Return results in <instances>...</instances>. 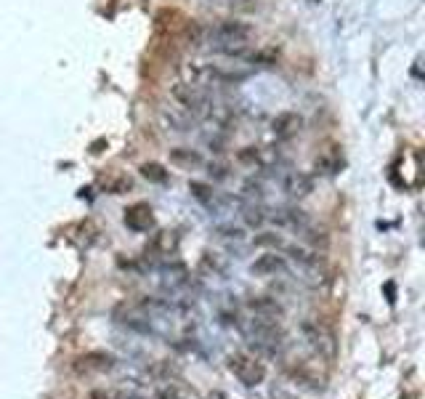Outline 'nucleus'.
Wrapping results in <instances>:
<instances>
[{"label":"nucleus","instance_id":"nucleus-9","mask_svg":"<svg viewBox=\"0 0 425 399\" xmlns=\"http://www.w3.org/2000/svg\"><path fill=\"white\" fill-rule=\"evenodd\" d=\"M250 269L258 277H274V275H285L287 272V261L282 259V256H276V253H266V256H261V259L255 261Z\"/></svg>","mask_w":425,"mask_h":399},{"label":"nucleus","instance_id":"nucleus-4","mask_svg":"<svg viewBox=\"0 0 425 399\" xmlns=\"http://www.w3.org/2000/svg\"><path fill=\"white\" fill-rule=\"evenodd\" d=\"M160 120H162L165 131H170V133H189V131L200 122L189 109H184V106H162Z\"/></svg>","mask_w":425,"mask_h":399},{"label":"nucleus","instance_id":"nucleus-7","mask_svg":"<svg viewBox=\"0 0 425 399\" xmlns=\"http://www.w3.org/2000/svg\"><path fill=\"white\" fill-rule=\"evenodd\" d=\"M274 224L276 226H285V229H292V232H303L311 221H308V216L303 213L301 208H279V210H274Z\"/></svg>","mask_w":425,"mask_h":399},{"label":"nucleus","instance_id":"nucleus-18","mask_svg":"<svg viewBox=\"0 0 425 399\" xmlns=\"http://www.w3.org/2000/svg\"><path fill=\"white\" fill-rule=\"evenodd\" d=\"M263 219H266V216L261 213V208H245V221L250 226H261L263 224Z\"/></svg>","mask_w":425,"mask_h":399},{"label":"nucleus","instance_id":"nucleus-6","mask_svg":"<svg viewBox=\"0 0 425 399\" xmlns=\"http://www.w3.org/2000/svg\"><path fill=\"white\" fill-rule=\"evenodd\" d=\"M168 157L176 168H184V171H200V168H205V157L197 149H191V147H176V149L168 152Z\"/></svg>","mask_w":425,"mask_h":399},{"label":"nucleus","instance_id":"nucleus-2","mask_svg":"<svg viewBox=\"0 0 425 399\" xmlns=\"http://www.w3.org/2000/svg\"><path fill=\"white\" fill-rule=\"evenodd\" d=\"M247 341L250 346H255L263 354H276L279 346H282V333L276 328L274 319H266V317H255L250 319V328H247Z\"/></svg>","mask_w":425,"mask_h":399},{"label":"nucleus","instance_id":"nucleus-12","mask_svg":"<svg viewBox=\"0 0 425 399\" xmlns=\"http://www.w3.org/2000/svg\"><path fill=\"white\" fill-rule=\"evenodd\" d=\"M250 309L255 312V317H266V319H274L276 314H282L279 304L272 301V298H253L250 301Z\"/></svg>","mask_w":425,"mask_h":399},{"label":"nucleus","instance_id":"nucleus-20","mask_svg":"<svg viewBox=\"0 0 425 399\" xmlns=\"http://www.w3.org/2000/svg\"><path fill=\"white\" fill-rule=\"evenodd\" d=\"M311 3H319V0H311Z\"/></svg>","mask_w":425,"mask_h":399},{"label":"nucleus","instance_id":"nucleus-8","mask_svg":"<svg viewBox=\"0 0 425 399\" xmlns=\"http://www.w3.org/2000/svg\"><path fill=\"white\" fill-rule=\"evenodd\" d=\"M303 333H306L311 346L317 349L319 354H324V357H332L335 354V341H332V335L322 325H303Z\"/></svg>","mask_w":425,"mask_h":399},{"label":"nucleus","instance_id":"nucleus-14","mask_svg":"<svg viewBox=\"0 0 425 399\" xmlns=\"http://www.w3.org/2000/svg\"><path fill=\"white\" fill-rule=\"evenodd\" d=\"M189 192H191L194 200H200L205 205H213V203H216V192H213V187H207V184L191 181V184H189Z\"/></svg>","mask_w":425,"mask_h":399},{"label":"nucleus","instance_id":"nucleus-19","mask_svg":"<svg viewBox=\"0 0 425 399\" xmlns=\"http://www.w3.org/2000/svg\"><path fill=\"white\" fill-rule=\"evenodd\" d=\"M242 229L239 226H221V237H226V240H242Z\"/></svg>","mask_w":425,"mask_h":399},{"label":"nucleus","instance_id":"nucleus-10","mask_svg":"<svg viewBox=\"0 0 425 399\" xmlns=\"http://www.w3.org/2000/svg\"><path fill=\"white\" fill-rule=\"evenodd\" d=\"M125 224L131 226L133 232H147V229H152V224H154L152 208L144 205V203H138V205H133V208H128L125 210Z\"/></svg>","mask_w":425,"mask_h":399},{"label":"nucleus","instance_id":"nucleus-17","mask_svg":"<svg viewBox=\"0 0 425 399\" xmlns=\"http://www.w3.org/2000/svg\"><path fill=\"white\" fill-rule=\"evenodd\" d=\"M205 168H207V176H210V178H216V181L229 178V168H226L223 163H205Z\"/></svg>","mask_w":425,"mask_h":399},{"label":"nucleus","instance_id":"nucleus-11","mask_svg":"<svg viewBox=\"0 0 425 399\" xmlns=\"http://www.w3.org/2000/svg\"><path fill=\"white\" fill-rule=\"evenodd\" d=\"M311 189H314L311 176L298 174V171L285 176V192H287L290 197H306V194H311Z\"/></svg>","mask_w":425,"mask_h":399},{"label":"nucleus","instance_id":"nucleus-16","mask_svg":"<svg viewBox=\"0 0 425 399\" xmlns=\"http://www.w3.org/2000/svg\"><path fill=\"white\" fill-rule=\"evenodd\" d=\"M255 245H261V248H274V250L279 248V250H282V248H285L287 243H285V240H282L279 234H274V232H266V234L255 237Z\"/></svg>","mask_w":425,"mask_h":399},{"label":"nucleus","instance_id":"nucleus-3","mask_svg":"<svg viewBox=\"0 0 425 399\" xmlns=\"http://www.w3.org/2000/svg\"><path fill=\"white\" fill-rule=\"evenodd\" d=\"M229 370L245 386H258V383H263V378H266V367L258 362L255 357H247V354H234L229 360Z\"/></svg>","mask_w":425,"mask_h":399},{"label":"nucleus","instance_id":"nucleus-15","mask_svg":"<svg viewBox=\"0 0 425 399\" xmlns=\"http://www.w3.org/2000/svg\"><path fill=\"white\" fill-rule=\"evenodd\" d=\"M141 176H144L147 181H154V184H162V181H168V174H165V168H162V165H157V163H144V165H141Z\"/></svg>","mask_w":425,"mask_h":399},{"label":"nucleus","instance_id":"nucleus-1","mask_svg":"<svg viewBox=\"0 0 425 399\" xmlns=\"http://www.w3.org/2000/svg\"><path fill=\"white\" fill-rule=\"evenodd\" d=\"M253 35H255L253 24L239 21V19H226V21H218L213 27H205L200 43H205L210 51L245 62L247 53H250V40H253Z\"/></svg>","mask_w":425,"mask_h":399},{"label":"nucleus","instance_id":"nucleus-5","mask_svg":"<svg viewBox=\"0 0 425 399\" xmlns=\"http://www.w3.org/2000/svg\"><path fill=\"white\" fill-rule=\"evenodd\" d=\"M301 128H303V118H301L298 112H279L272 122L274 136L279 141H287V139H292V136H298Z\"/></svg>","mask_w":425,"mask_h":399},{"label":"nucleus","instance_id":"nucleus-13","mask_svg":"<svg viewBox=\"0 0 425 399\" xmlns=\"http://www.w3.org/2000/svg\"><path fill=\"white\" fill-rule=\"evenodd\" d=\"M157 399H197V394L184 389V386H178V383H162L157 389Z\"/></svg>","mask_w":425,"mask_h":399}]
</instances>
